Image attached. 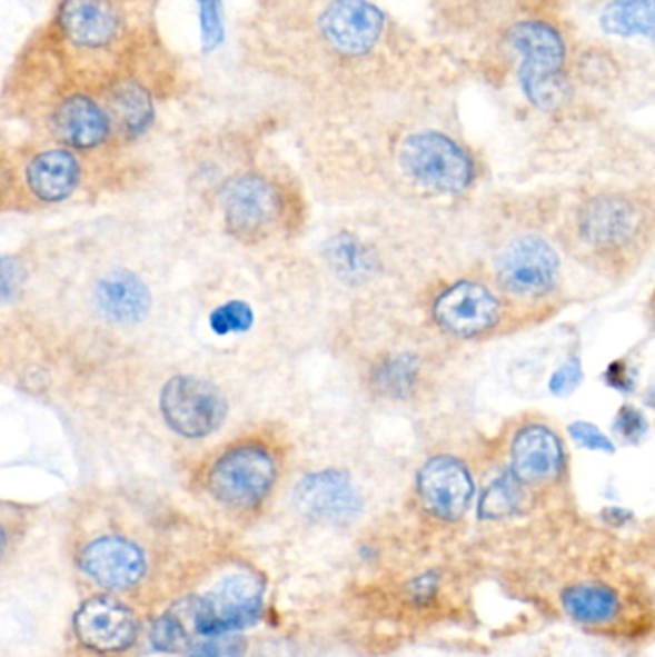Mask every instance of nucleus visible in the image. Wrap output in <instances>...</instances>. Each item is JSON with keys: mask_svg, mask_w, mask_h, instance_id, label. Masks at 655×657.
Returning <instances> with one entry per match:
<instances>
[{"mask_svg": "<svg viewBox=\"0 0 655 657\" xmlns=\"http://www.w3.org/2000/svg\"><path fill=\"white\" fill-rule=\"evenodd\" d=\"M559 260L543 237L525 235L507 245L498 262L502 287L519 297H538L557 281Z\"/></svg>", "mask_w": 655, "mask_h": 657, "instance_id": "nucleus-13", "label": "nucleus"}, {"mask_svg": "<svg viewBox=\"0 0 655 657\" xmlns=\"http://www.w3.org/2000/svg\"><path fill=\"white\" fill-rule=\"evenodd\" d=\"M564 467V448L556 432L530 425L517 432L512 445V474L522 482H548Z\"/></svg>", "mask_w": 655, "mask_h": 657, "instance_id": "nucleus-17", "label": "nucleus"}, {"mask_svg": "<svg viewBox=\"0 0 655 657\" xmlns=\"http://www.w3.org/2000/svg\"><path fill=\"white\" fill-rule=\"evenodd\" d=\"M218 198L224 226L240 241H264L285 219V185L264 168L252 166L227 176L219 185Z\"/></svg>", "mask_w": 655, "mask_h": 657, "instance_id": "nucleus-8", "label": "nucleus"}, {"mask_svg": "<svg viewBox=\"0 0 655 657\" xmlns=\"http://www.w3.org/2000/svg\"><path fill=\"white\" fill-rule=\"evenodd\" d=\"M583 381V366L578 358H569L565 361L564 366L554 371L552 379H549V390L552 395L556 396H569L570 392H575L578 385Z\"/></svg>", "mask_w": 655, "mask_h": 657, "instance_id": "nucleus-28", "label": "nucleus"}, {"mask_svg": "<svg viewBox=\"0 0 655 657\" xmlns=\"http://www.w3.org/2000/svg\"><path fill=\"white\" fill-rule=\"evenodd\" d=\"M500 302L485 285L459 281L438 295L433 316L438 327L456 337H477L500 319Z\"/></svg>", "mask_w": 655, "mask_h": 657, "instance_id": "nucleus-16", "label": "nucleus"}, {"mask_svg": "<svg viewBox=\"0 0 655 657\" xmlns=\"http://www.w3.org/2000/svg\"><path fill=\"white\" fill-rule=\"evenodd\" d=\"M517 58V81L540 112H556L570 97L569 50L562 29L543 16H515L504 28Z\"/></svg>", "mask_w": 655, "mask_h": 657, "instance_id": "nucleus-4", "label": "nucleus"}, {"mask_svg": "<svg viewBox=\"0 0 655 657\" xmlns=\"http://www.w3.org/2000/svg\"><path fill=\"white\" fill-rule=\"evenodd\" d=\"M79 577L100 593L127 601L156 604L183 590L192 573L177 567L176 546L158 530L120 519H92L79 525L71 546Z\"/></svg>", "mask_w": 655, "mask_h": 657, "instance_id": "nucleus-3", "label": "nucleus"}, {"mask_svg": "<svg viewBox=\"0 0 655 657\" xmlns=\"http://www.w3.org/2000/svg\"><path fill=\"white\" fill-rule=\"evenodd\" d=\"M606 514L607 519H609V521H612V524L615 525L625 524L628 517H631V514H628V511H625V509L617 508L609 509V511H606Z\"/></svg>", "mask_w": 655, "mask_h": 657, "instance_id": "nucleus-33", "label": "nucleus"}, {"mask_svg": "<svg viewBox=\"0 0 655 657\" xmlns=\"http://www.w3.org/2000/svg\"><path fill=\"white\" fill-rule=\"evenodd\" d=\"M89 162L91 158L33 135L12 152H4L2 179H14L16 189L33 205H62L78 195Z\"/></svg>", "mask_w": 655, "mask_h": 657, "instance_id": "nucleus-6", "label": "nucleus"}, {"mask_svg": "<svg viewBox=\"0 0 655 657\" xmlns=\"http://www.w3.org/2000/svg\"><path fill=\"white\" fill-rule=\"evenodd\" d=\"M569 432L570 437L575 438V442H578L583 448H588V450H594V452H615V446H613L612 440L604 432L599 431L596 425L586 424V421H575V424L569 425Z\"/></svg>", "mask_w": 655, "mask_h": 657, "instance_id": "nucleus-29", "label": "nucleus"}, {"mask_svg": "<svg viewBox=\"0 0 655 657\" xmlns=\"http://www.w3.org/2000/svg\"><path fill=\"white\" fill-rule=\"evenodd\" d=\"M281 477V458L268 440L239 438L206 466L202 485L214 502L232 514H252L268 502Z\"/></svg>", "mask_w": 655, "mask_h": 657, "instance_id": "nucleus-5", "label": "nucleus"}, {"mask_svg": "<svg viewBox=\"0 0 655 657\" xmlns=\"http://www.w3.org/2000/svg\"><path fill=\"white\" fill-rule=\"evenodd\" d=\"M599 26L609 36L655 41V0H612L599 14Z\"/></svg>", "mask_w": 655, "mask_h": 657, "instance_id": "nucleus-21", "label": "nucleus"}, {"mask_svg": "<svg viewBox=\"0 0 655 657\" xmlns=\"http://www.w3.org/2000/svg\"><path fill=\"white\" fill-rule=\"evenodd\" d=\"M398 170L409 181L433 192H462L472 185L473 160L450 135L438 129H408L393 147Z\"/></svg>", "mask_w": 655, "mask_h": 657, "instance_id": "nucleus-9", "label": "nucleus"}, {"mask_svg": "<svg viewBox=\"0 0 655 657\" xmlns=\"http://www.w3.org/2000/svg\"><path fill=\"white\" fill-rule=\"evenodd\" d=\"M197 630L181 598L171 601L150 627V644L162 654H187L197 644Z\"/></svg>", "mask_w": 655, "mask_h": 657, "instance_id": "nucleus-22", "label": "nucleus"}, {"mask_svg": "<svg viewBox=\"0 0 655 657\" xmlns=\"http://www.w3.org/2000/svg\"><path fill=\"white\" fill-rule=\"evenodd\" d=\"M92 306L106 323L137 327L150 316L155 297L150 285L131 268H108L100 273L91 290Z\"/></svg>", "mask_w": 655, "mask_h": 657, "instance_id": "nucleus-15", "label": "nucleus"}, {"mask_svg": "<svg viewBox=\"0 0 655 657\" xmlns=\"http://www.w3.org/2000/svg\"><path fill=\"white\" fill-rule=\"evenodd\" d=\"M240 62L327 107L404 91L417 43L375 0H254L239 26Z\"/></svg>", "mask_w": 655, "mask_h": 657, "instance_id": "nucleus-1", "label": "nucleus"}, {"mask_svg": "<svg viewBox=\"0 0 655 657\" xmlns=\"http://www.w3.org/2000/svg\"><path fill=\"white\" fill-rule=\"evenodd\" d=\"M606 381L612 385L613 389L628 390L633 387V379L627 374L625 364H612V368L607 369Z\"/></svg>", "mask_w": 655, "mask_h": 657, "instance_id": "nucleus-32", "label": "nucleus"}, {"mask_svg": "<svg viewBox=\"0 0 655 657\" xmlns=\"http://www.w3.org/2000/svg\"><path fill=\"white\" fill-rule=\"evenodd\" d=\"M206 326L216 339H239L256 327V308L247 298H224L208 311Z\"/></svg>", "mask_w": 655, "mask_h": 657, "instance_id": "nucleus-24", "label": "nucleus"}, {"mask_svg": "<svg viewBox=\"0 0 655 657\" xmlns=\"http://www.w3.org/2000/svg\"><path fill=\"white\" fill-rule=\"evenodd\" d=\"M638 213L619 197H602L586 206L580 231L592 247L617 248L633 239Z\"/></svg>", "mask_w": 655, "mask_h": 657, "instance_id": "nucleus-18", "label": "nucleus"}, {"mask_svg": "<svg viewBox=\"0 0 655 657\" xmlns=\"http://www.w3.org/2000/svg\"><path fill=\"white\" fill-rule=\"evenodd\" d=\"M522 485L523 482L514 474L504 475L500 479L490 482L480 498V519L496 521V519H506L517 514L523 504Z\"/></svg>", "mask_w": 655, "mask_h": 657, "instance_id": "nucleus-25", "label": "nucleus"}, {"mask_svg": "<svg viewBox=\"0 0 655 657\" xmlns=\"http://www.w3.org/2000/svg\"><path fill=\"white\" fill-rule=\"evenodd\" d=\"M419 360L414 354H393L377 360L369 371L371 387L388 398H406L419 381Z\"/></svg>", "mask_w": 655, "mask_h": 657, "instance_id": "nucleus-23", "label": "nucleus"}, {"mask_svg": "<svg viewBox=\"0 0 655 657\" xmlns=\"http://www.w3.org/2000/svg\"><path fill=\"white\" fill-rule=\"evenodd\" d=\"M248 640L242 635L211 636L190 648L185 657H247Z\"/></svg>", "mask_w": 655, "mask_h": 657, "instance_id": "nucleus-27", "label": "nucleus"}, {"mask_svg": "<svg viewBox=\"0 0 655 657\" xmlns=\"http://www.w3.org/2000/svg\"><path fill=\"white\" fill-rule=\"evenodd\" d=\"M578 78L585 83H609L617 78V64L606 50L591 49L578 57Z\"/></svg>", "mask_w": 655, "mask_h": 657, "instance_id": "nucleus-26", "label": "nucleus"}, {"mask_svg": "<svg viewBox=\"0 0 655 657\" xmlns=\"http://www.w3.org/2000/svg\"><path fill=\"white\" fill-rule=\"evenodd\" d=\"M73 635L92 656H123L141 636V619L129 601L113 594H92L73 615Z\"/></svg>", "mask_w": 655, "mask_h": 657, "instance_id": "nucleus-11", "label": "nucleus"}, {"mask_svg": "<svg viewBox=\"0 0 655 657\" xmlns=\"http://www.w3.org/2000/svg\"><path fill=\"white\" fill-rule=\"evenodd\" d=\"M438 587H440V575L437 571L421 573L416 579L409 580V598L417 606H427L437 598Z\"/></svg>", "mask_w": 655, "mask_h": 657, "instance_id": "nucleus-30", "label": "nucleus"}, {"mask_svg": "<svg viewBox=\"0 0 655 657\" xmlns=\"http://www.w3.org/2000/svg\"><path fill=\"white\" fill-rule=\"evenodd\" d=\"M158 410L173 435L202 440L226 424L229 402L224 390L208 377L179 374L163 382L158 395Z\"/></svg>", "mask_w": 655, "mask_h": 657, "instance_id": "nucleus-10", "label": "nucleus"}, {"mask_svg": "<svg viewBox=\"0 0 655 657\" xmlns=\"http://www.w3.org/2000/svg\"><path fill=\"white\" fill-rule=\"evenodd\" d=\"M517 0H430L438 23L451 31H475L500 23L506 28L515 18Z\"/></svg>", "mask_w": 655, "mask_h": 657, "instance_id": "nucleus-19", "label": "nucleus"}, {"mask_svg": "<svg viewBox=\"0 0 655 657\" xmlns=\"http://www.w3.org/2000/svg\"><path fill=\"white\" fill-rule=\"evenodd\" d=\"M646 429H648L646 419L641 411L634 410L631 406H625L615 421V431L619 432L621 438H625L628 442H636L638 438L644 437Z\"/></svg>", "mask_w": 655, "mask_h": 657, "instance_id": "nucleus-31", "label": "nucleus"}, {"mask_svg": "<svg viewBox=\"0 0 655 657\" xmlns=\"http://www.w3.org/2000/svg\"><path fill=\"white\" fill-rule=\"evenodd\" d=\"M266 579L248 566L227 567L198 594L181 596L198 636L235 635L260 619Z\"/></svg>", "mask_w": 655, "mask_h": 657, "instance_id": "nucleus-7", "label": "nucleus"}, {"mask_svg": "<svg viewBox=\"0 0 655 657\" xmlns=\"http://www.w3.org/2000/svg\"><path fill=\"white\" fill-rule=\"evenodd\" d=\"M417 495L430 516L454 524L472 506L475 485L464 461L435 456L417 474Z\"/></svg>", "mask_w": 655, "mask_h": 657, "instance_id": "nucleus-14", "label": "nucleus"}, {"mask_svg": "<svg viewBox=\"0 0 655 657\" xmlns=\"http://www.w3.org/2000/svg\"><path fill=\"white\" fill-rule=\"evenodd\" d=\"M292 506L314 524L348 525L364 511L361 488L343 467H317L292 488Z\"/></svg>", "mask_w": 655, "mask_h": 657, "instance_id": "nucleus-12", "label": "nucleus"}, {"mask_svg": "<svg viewBox=\"0 0 655 657\" xmlns=\"http://www.w3.org/2000/svg\"><path fill=\"white\" fill-rule=\"evenodd\" d=\"M28 39L71 86L106 102L141 87L168 100L183 64L163 37L160 0H54Z\"/></svg>", "mask_w": 655, "mask_h": 657, "instance_id": "nucleus-2", "label": "nucleus"}, {"mask_svg": "<svg viewBox=\"0 0 655 657\" xmlns=\"http://www.w3.org/2000/svg\"><path fill=\"white\" fill-rule=\"evenodd\" d=\"M562 608L573 621L586 627H604L621 614V596L606 583H577L564 588Z\"/></svg>", "mask_w": 655, "mask_h": 657, "instance_id": "nucleus-20", "label": "nucleus"}]
</instances>
